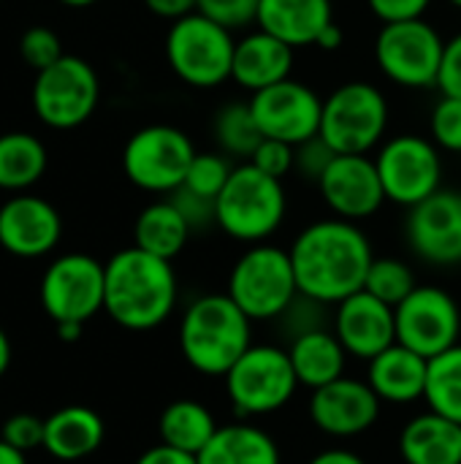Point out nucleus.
Returning a JSON list of instances; mask_svg holds the SVG:
<instances>
[{"instance_id":"nucleus-31","label":"nucleus","mask_w":461,"mask_h":464,"mask_svg":"<svg viewBox=\"0 0 461 464\" xmlns=\"http://www.w3.org/2000/svg\"><path fill=\"white\" fill-rule=\"evenodd\" d=\"M212 136L226 158H239L242 163H247L255 147L264 141L250 101H228L220 106L212 117Z\"/></svg>"},{"instance_id":"nucleus-18","label":"nucleus","mask_w":461,"mask_h":464,"mask_svg":"<svg viewBox=\"0 0 461 464\" xmlns=\"http://www.w3.org/2000/svg\"><path fill=\"white\" fill-rule=\"evenodd\" d=\"M62 239L54 204L33 193H14L0 204V247L14 258H43Z\"/></svg>"},{"instance_id":"nucleus-35","label":"nucleus","mask_w":461,"mask_h":464,"mask_svg":"<svg viewBox=\"0 0 461 464\" xmlns=\"http://www.w3.org/2000/svg\"><path fill=\"white\" fill-rule=\"evenodd\" d=\"M19 54L24 60L27 68H33L35 73L49 68L52 63H57L65 52H62V41L52 27L43 24H33L22 33L19 38Z\"/></svg>"},{"instance_id":"nucleus-37","label":"nucleus","mask_w":461,"mask_h":464,"mask_svg":"<svg viewBox=\"0 0 461 464\" xmlns=\"http://www.w3.org/2000/svg\"><path fill=\"white\" fill-rule=\"evenodd\" d=\"M258 5L261 0H198L196 11L234 33L258 19Z\"/></svg>"},{"instance_id":"nucleus-38","label":"nucleus","mask_w":461,"mask_h":464,"mask_svg":"<svg viewBox=\"0 0 461 464\" xmlns=\"http://www.w3.org/2000/svg\"><path fill=\"white\" fill-rule=\"evenodd\" d=\"M337 158V152L321 139V136H312L302 144H296V152H293V171L310 182L318 185V179L323 177V171L329 169V163Z\"/></svg>"},{"instance_id":"nucleus-5","label":"nucleus","mask_w":461,"mask_h":464,"mask_svg":"<svg viewBox=\"0 0 461 464\" xmlns=\"http://www.w3.org/2000/svg\"><path fill=\"white\" fill-rule=\"evenodd\" d=\"M250 321L283 318L288 307L299 299V283L293 272L291 253L277 245H250L231 275L226 291Z\"/></svg>"},{"instance_id":"nucleus-14","label":"nucleus","mask_w":461,"mask_h":464,"mask_svg":"<svg viewBox=\"0 0 461 464\" xmlns=\"http://www.w3.org/2000/svg\"><path fill=\"white\" fill-rule=\"evenodd\" d=\"M397 343L435 359L459 345L461 310L456 299L437 285H418L402 304L394 307Z\"/></svg>"},{"instance_id":"nucleus-24","label":"nucleus","mask_w":461,"mask_h":464,"mask_svg":"<svg viewBox=\"0 0 461 464\" xmlns=\"http://www.w3.org/2000/svg\"><path fill=\"white\" fill-rule=\"evenodd\" d=\"M334 22L331 0H261L255 24L291 49L315 46L326 24Z\"/></svg>"},{"instance_id":"nucleus-2","label":"nucleus","mask_w":461,"mask_h":464,"mask_svg":"<svg viewBox=\"0 0 461 464\" xmlns=\"http://www.w3.org/2000/svg\"><path fill=\"white\" fill-rule=\"evenodd\" d=\"M177 272L171 261L141 247H125L106 261L103 313L128 332H149L177 307Z\"/></svg>"},{"instance_id":"nucleus-3","label":"nucleus","mask_w":461,"mask_h":464,"mask_svg":"<svg viewBox=\"0 0 461 464\" xmlns=\"http://www.w3.org/2000/svg\"><path fill=\"white\" fill-rule=\"evenodd\" d=\"M250 318L228 294L198 296L182 315L179 348L185 362L201 375H226L253 345Z\"/></svg>"},{"instance_id":"nucleus-15","label":"nucleus","mask_w":461,"mask_h":464,"mask_svg":"<svg viewBox=\"0 0 461 464\" xmlns=\"http://www.w3.org/2000/svg\"><path fill=\"white\" fill-rule=\"evenodd\" d=\"M250 106L264 139H277L296 147L312 136H321L323 98L304 82L283 79L264 87L253 92Z\"/></svg>"},{"instance_id":"nucleus-7","label":"nucleus","mask_w":461,"mask_h":464,"mask_svg":"<svg viewBox=\"0 0 461 464\" xmlns=\"http://www.w3.org/2000/svg\"><path fill=\"white\" fill-rule=\"evenodd\" d=\"M391 109L370 82H345L323 98L321 139L337 155H370L383 144Z\"/></svg>"},{"instance_id":"nucleus-36","label":"nucleus","mask_w":461,"mask_h":464,"mask_svg":"<svg viewBox=\"0 0 461 464\" xmlns=\"http://www.w3.org/2000/svg\"><path fill=\"white\" fill-rule=\"evenodd\" d=\"M432 141L446 152H461V98L440 95L429 117Z\"/></svg>"},{"instance_id":"nucleus-32","label":"nucleus","mask_w":461,"mask_h":464,"mask_svg":"<svg viewBox=\"0 0 461 464\" xmlns=\"http://www.w3.org/2000/svg\"><path fill=\"white\" fill-rule=\"evenodd\" d=\"M424 400L429 411L461 424V345L429 359Z\"/></svg>"},{"instance_id":"nucleus-39","label":"nucleus","mask_w":461,"mask_h":464,"mask_svg":"<svg viewBox=\"0 0 461 464\" xmlns=\"http://www.w3.org/2000/svg\"><path fill=\"white\" fill-rule=\"evenodd\" d=\"M0 438L5 443H11L14 449L30 454L35 449H43V419L33 416V413H16V416H8L3 430H0Z\"/></svg>"},{"instance_id":"nucleus-21","label":"nucleus","mask_w":461,"mask_h":464,"mask_svg":"<svg viewBox=\"0 0 461 464\" xmlns=\"http://www.w3.org/2000/svg\"><path fill=\"white\" fill-rule=\"evenodd\" d=\"M291 71H293V49L285 41L274 38L272 33L258 27L236 41L231 79L242 90L258 92L283 79H291Z\"/></svg>"},{"instance_id":"nucleus-10","label":"nucleus","mask_w":461,"mask_h":464,"mask_svg":"<svg viewBox=\"0 0 461 464\" xmlns=\"http://www.w3.org/2000/svg\"><path fill=\"white\" fill-rule=\"evenodd\" d=\"M236 416H266L291 402L299 389L291 356L274 345H250L223 375Z\"/></svg>"},{"instance_id":"nucleus-11","label":"nucleus","mask_w":461,"mask_h":464,"mask_svg":"<svg viewBox=\"0 0 461 464\" xmlns=\"http://www.w3.org/2000/svg\"><path fill=\"white\" fill-rule=\"evenodd\" d=\"M196 158L190 136L177 125H144L122 147L125 177L147 193H174L182 188Z\"/></svg>"},{"instance_id":"nucleus-6","label":"nucleus","mask_w":461,"mask_h":464,"mask_svg":"<svg viewBox=\"0 0 461 464\" xmlns=\"http://www.w3.org/2000/svg\"><path fill=\"white\" fill-rule=\"evenodd\" d=\"M234 49V33L198 11L171 22L166 33L168 68L179 82L196 90H212L231 79Z\"/></svg>"},{"instance_id":"nucleus-25","label":"nucleus","mask_w":461,"mask_h":464,"mask_svg":"<svg viewBox=\"0 0 461 464\" xmlns=\"http://www.w3.org/2000/svg\"><path fill=\"white\" fill-rule=\"evenodd\" d=\"M405 464H461V424L429 411L410 419L399 435Z\"/></svg>"},{"instance_id":"nucleus-43","label":"nucleus","mask_w":461,"mask_h":464,"mask_svg":"<svg viewBox=\"0 0 461 464\" xmlns=\"http://www.w3.org/2000/svg\"><path fill=\"white\" fill-rule=\"evenodd\" d=\"M437 87L443 95H454L461 98V33L446 41V52H443V65H440V76H437Z\"/></svg>"},{"instance_id":"nucleus-29","label":"nucleus","mask_w":461,"mask_h":464,"mask_svg":"<svg viewBox=\"0 0 461 464\" xmlns=\"http://www.w3.org/2000/svg\"><path fill=\"white\" fill-rule=\"evenodd\" d=\"M46 147L27 130L0 136V190L24 193L46 174Z\"/></svg>"},{"instance_id":"nucleus-20","label":"nucleus","mask_w":461,"mask_h":464,"mask_svg":"<svg viewBox=\"0 0 461 464\" xmlns=\"http://www.w3.org/2000/svg\"><path fill=\"white\" fill-rule=\"evenodd\" d=\"M334 334L351 356L370 362L397 343L394 307L361 288L337 304Z\"/></svg>"},{"instance_id":"nucleus-4","label":"nucleus","mask_w":461,"mask_h":464,"mask_svg":"<svg viewBox=\"0 0 461 464\" xmlns=\"http://www.w3.org/2000/svg\"><path fill=\"white\" fill-rule=\"evenodd\" d=\"M288 196L283 179H274L253 163L234 166L226 188L215 198L220 231L245 245L266 242L285 220Z\"/></svg>"},{"instance_id":"nucleus-30","label":"nucleus","mask_w":461,"mask_h":464,"mask_svg":"<svg viewBox=\"0 0 461 464\" xmlns=\"http://www.w3.org/2000/svg\"><path fill=\"white\" fill-rule=\"evenodd\" d=\"M220 427L215 424V416L196 400H177L160 413V443L187 451V454H201L206 443L215 438Z\"/></svg>"},{"instance_id":"nucleus-26","label":"nucleus","mask_w":461,"mask_h":464,"mask_svg":"<svg viewBox=\"0 0 461 464\" xmlns=\"http://www.w3.org/2000/svg\"><path fill=\"white\" fill-rule=\"evenodd\" d=\"M288 356L299 386H310L312 392L345 375L348 351L334 332H326L321 326L299 332L291 343Z\"/></svg>"},{"instance_id":"nucleus-44","label":"nucleus","mask_w":461,"mask_h":464,"mask_svg":"<svg viewBox=\"0 0 461 464\" xmlns=\"http://www.w3.org/2000/svg\"><path fill=\"white\" fill-rule=\"evenodd\" d=\"M136 464H198V457L196 454H187V451H179V449H171L166 443L160 446H152L147 449Z\"/></svg>"},{"instance_id":"nucleus-8","label":"nucleus","mask_w":461,"mask_h":464,"mask_svg":"<svg viewBox=\"0 0 461 464\" xmlns=\"http://www.w3.org/2000/svg\"><path fill=\"white\" fill-rule=\"evenodd\" d=\"M446 38L440 30L421 19L389 22L375 38V63L383 76L408 90L437 87Z\"/></svg>"},{"instance_id":"nucleus-41","label":"nucleus","mask_w":461,"mask_h":464,"mask_svg":"<svg viewBox=\"0 0 461 464\" xmlns=\"http://www.w3.org/2000/svg\"><path fill=\"white\" fill-rule=\"evenodd\" d=\"M168 198L177 204V209L182 212V218L187 220V226H190L193 231L217 223V218H215V198L198 196V193H193V190H187V188H177Z\"/></svg>"},{"instance_id":"nucleus-52","label":"nucleus","mask_w":461,"mask_h":464,"mask_svg":"<svg viewBox=\"0 0 461 464\" xmlns=\"http://www.w3.org/2000/svg\"><path fill=\"white\" fill-rule=\"evenodd\" d=\"M448 3H451L454 8H459V11H461V0H448Z\"/></svg>"},{"instance_id":"nucleus-45","label":"nucleus","mask_w":461,"mask_h":464,"mask_svg":"<svg viewBox=\"0 0 461 464\" xmlns=\"http://www.w3.org/2000/svg\"><path fill=\"white\" fill-rule=\"evenodd\" d=\"M144 5H147L155 16L177 22V19L193 14L196 5H198V0H144Z\"/></svg>"},{"instance_id":"nucleus-16","label":"nucleus","mask_w":461,"mask_h":464,"mask_svg":"<svg viewBox=\"0 0 461 464\" xmlns=\"http://www.w3.org/2000/svg\"><path fill=\"white\" fill-rule=\"evenodd\" d=\"M410 250L432 266L461 264V193L437 190L421 204L410 207L405 220Z\"/></svg>"},{"instance_id":"nucleus-19","label":"nucleus","mask_w":461,"mask_h":464,"mask_svg":"<svg viewBox=\"0 0 461 464\" xmlns=\"http://www.w3.org/2000/svg\"><path fill=\"white\" fill-rule=\"evenodd\" d=\"M312 424L331 438H356L375 427L380 416V397L367 381L337 378L312 392Z\"/></svg>"},{"instance_id":"nucleus-9","label":"nucleus","mask_w":461,"mask_h":464,"mask_svg":"<svg viewBox=\"0 0 461 464\" xmlns=\"http://www.w3.org/2000/svg\"><path fill=\"white\" fill-rule=\"evenodd\" d=\"M98 101L101 79L95 68L76 54H62L57 63L35 73L33 111L43 125L54 130L84 125L98 109Z\"/></svg>"},{"instance_id":"nucleus-12","label":"nucleus","mask_w":461,"mask_h":464,"mask_svg":"<svg viewBox=\"0 0 461 464\" xmlns=\"http://www.w3.org/2000/svg\"><path fill=\"white\" fill-rule=\"evenodd\" d=\"M375 166L386 198L399 207H416L443 188V158L432 139L399 133L375 150Z\"/></svg>"},{"instance_id":"nucleus-17","label":"nucleus","mask_w":461,"mask_h":464,"mask_svg":"<svg viewBox=\"0 0 461 464\" xmlns=\"http://www.w3.org/2000/svg\"><path fill=\"white\" fill-rule=\"evenodd\" d=\"M318 190L334 218L351 223L372 218L389 201L375 158L370 155H337L318 179Z\"/></svg>"},{"instance_id":"nucleus-22","label":"nucleus","mask_w":461,"mask_h":464,"mask_svg":"<svg viewBox=\"0 0 461 464\" xmlns=\"http://www.w3.org/2000/svg\"><path fill=\"white\" fill-rule=\"evenodd\" d=\"M429 359L416 353L413 348L394 343L375 359H370L367 383L380 397V402L408 405L424 397L427 392Z\"/></svg>"},{"instance_id":"nucleus-46","label":"nucleus","mask_w":461,"mask_h":464,"mask_svg":"<svg viewBox=\"0 0 461 464\" xmlns=\"http://www.w3.org/2000/svg\"><path fill=\"white\" fill-rule=\"evenodd\" d=\"M342 44H345V33H342V27H340L337 22L326 24L323 33H321L318 41H315V46L323 49V52H334V49H340Z\"/></svg>"},{"instance_id":"nucleus-28","label":"nucleus","mask_w":461,"mask_h":464,"mask_svg":"<svg viewBox=\"0 0 461 464\" xmlns=\"http://www.w3.org/2000/svg\"><path fill=\"white\" fill-rule=\"evenodd\" d=\"M198 464H280V449L258 427L228 424L215 432Z\"/></svg>"},{"instance_id":"nucleus-50","label":"nucleus","mask_w":461,"mask_h":464,"mask_svg":"<svg viewBox=\"0 0 461 464\" xmlns=\"http://www.w3.org/2000/svg\"><path fill=\"white\" fill-rule=\"evenodd\" d=\"M11 356H14V351H11V340H8V334L0 329V378L8 372V367H11Z\"/></svg>"},{"instance_id":"nucleus-13","label":"nucleus","mask_w":461,"mask_h":464,"mask_svg":"<svg viewBox=\"0 0 461 464\" xmlns=\"http://www.w3.org/2000/svg\"><path fill=\"white\" fill-rule=\"evenodd\" d=\"M41 307L52 324H87L103 310L106 264L87 253L57 256L41 277Z\"/></svg>"},{"instance_id":"nucleus-40","label":"nucleus","mask_w":461,"mask_h":464,"mask_svg":"<svg viewBox=\"0 0 461 464\" xmlns=\"http://www.w3.org/2000/svg\"><path fill=\"white\" fill-rule=\"evenodd\" d=\"M293 152H296L293 144H285L277 139H264L247 163H253L255 169H261L264 174H269L274 179H285L293 171Z\"/></svg>"},{"instance_id":"nucleus-33","label":"nucleus","mask_w":461,"mask_h":464,"mask_svg":"<svg viewBox=\"0 0 461 464\" xmlns=\"http://www.w3.org/2000/svg\"><path fill=\"white\" fill-rule=\"evenodd\" d=\"M418 288L416 283V272L410 269V264H405L402 258H375L367 280H364V291H370L372 296H378L380 302L397 307L402 304L413 291Z\"/></svg>"},{"instance_id":"nucleus-23","label":"nucleus","mask_w":461,"mask_h":464,"mask_svg":"<svg viewBox=\"0 0 461 464\" xmlns=\"http://www.w3.org/2000/svg\"><path fill=\"white\" fill-rule=\"evenodd\" d=\"M106 424L84 405H65L43 419V451L57 462H79L103 446Z\"/></svg>"},{"instance_id":"nucleus-42","label":"nucleus","mask_w":461,"mask_h":464,"mask_svg":"<svg viewBox=\"0 0 461 464\" xmlns=\"http://www.w3.org/2000/svg\"><path fill=\"white\" fill-rule=\"evenodd\" d=\"M370 11L383 22H405V19H421L432 0H367Z\"/></svg>"},{"instance_id":"nucleus-34","label":"nucleus","mask_w":461,"mask_h":464,"mask_svg":"<svg viewBox=\"0 0 461 464\" xmlns=\"http://www.w3.org/2000/svg\"><path fill=\"white\" fill-rule=\"evenodd\" d=\"M231 171H234V166L223 152H196L182 188H187L198 196H206V198H217L220 190L226 188Z\"/></svg>"},{"instance_id":"nucleus-51","label":"nucleus","mask_w":461,"mask_h":464,"mask_svg":"<svg viewBox=\"0 0 461 464\" xmlns=\"http://www.w3.org/2000/svg\"><path fill=\"white\" fill-rule=\"evenodd\" d=\"M57 3H62V5H68V8H90V5H95L98 0H57Z\"/></svg>"},{"instance_id":"nucleus-47","label":"nucleus","mask_w":461,"mask_h":464,"mask_svg":"<svg viewBox=\"0 0 461 464\" xmlns=\"http://www.w3.org/2000/svg\"><path fill=\"white\" fill-rule=\"evenodd\" d=\"M310 464H367L361 457H356L353 451H342V449H331L318 454Z\"/></svg>"},{"instance_id":"nucleus-1","label":"nucleus","mask_w":461,"mask_h":464,"mask_svg":"<svg viewBox=\"0 0 461 464\" xmlns=\"http://www.w3.org/2000/svg\"><path fill=\"white\" fill-rule=\"evenodd\" d=\"M299 294L318 304H340L364 288L375 261L367 234L342 218L310 223L291 245Z\"/></svg>"},{"instance_id":"nucleus-48","label":"nucleus","mask_w":461,"mask_h":464,"mask_svg":"<svg viewBox=\"0 0 461 464\" xmlns=\"http://www.w3.org/2000/svg\"><path fill=\"white\" fill-rule=\"evenodd\" d=\"M54 329H57V337L62 343H76L82 337V332H84V324H79V321H62V324H54Z\"/></svg>"},{"instance_id":"nucleus-49","label":"nucleus","mask_w":461,"mask_h":464,"mask_svg":"<svg viewBox=\"0 0 461 464\" xmlns=\"http://www.w3.org/2000/svg\"><path fill=\"white\" fill-rule=\"evenodd\" d=\"M0 464H27V454L0 438Z\"/></svg>"},{"instance_id":"nucleus-27","label":"nucleus","mask_w":461,"mask_h":464,"mask_svg":"<svg viewBox=\"0 0 461 464\" xmlns=\"http://www.w3.org/2000/svg\"><path fill=\"white\" fill-rule=\"evenodd\" d=\"M190 234L193 228L171 198L152 201L139 212L133 223V245L166 261H174L185 250Z\"/></svg>"}]
</instances>
